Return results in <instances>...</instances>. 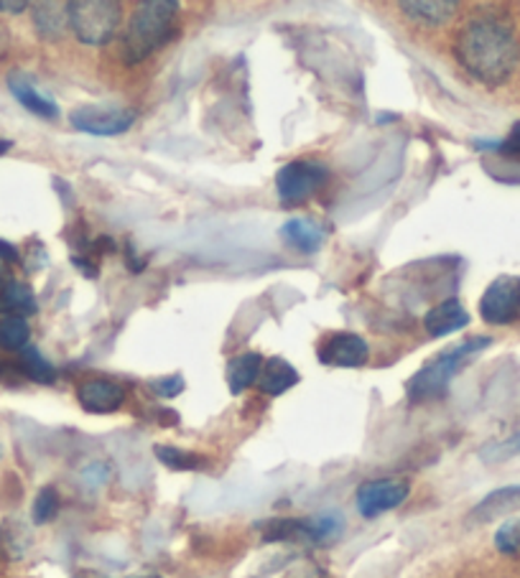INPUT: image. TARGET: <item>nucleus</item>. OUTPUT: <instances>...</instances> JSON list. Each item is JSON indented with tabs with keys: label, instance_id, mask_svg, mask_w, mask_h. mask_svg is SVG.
Returning <instances> with one entry per match:
<instances>
[{
	"label": "nucleus",
	"instance_id": "obj_31",
	"mask_svg": "<svg viewBox=\"0 0 520 578\" xmlns=\"http://www.w3.org/2000/svg\"><path fill=\"white\" fill-rule=\"evenodd\" d=\"M46 263H49V256H46L44 245L42 243H31V248L26 252V260H23L26 271L28 273H38Z\"/></svg>",
	"mask_w": 520,
	"mask_h": 578
},
{
	"label": "nucleus",
	"instance_id": "obj_7",
	"mask_svg": "<svg viewBox=\"0 0 520 578\" xmlns=\"http://www.w3.org/2000/svg\"><path fill=\"white\" fill-rule=\"evenodd\" d=\"M480 316L487 323L505 327L520 319V275H497L480 298Z\"/></svg>",
	"mask_w": 520,
	"mask_h": 578
},
{
	"label": "nucleus",
	"instance_id": "obj_20",
	"mask_svg": "<svg viewBox=\"0 0 520 578\" xmlns=\"http://www.w3.org/2000/svg\"><path fill=\"white\" fill-rule=\"evenodd\" d=\"M342 530H344V520L334 512L304 518V543L327 545V543H332L334 538L342 533Z\"/></svg>",
	"mask_w": 520,
	"mask_h": 578
},
{
	"label": "nucleus",
	"instance_id": "obj_34",
	"mask_svg": "<svg viewBox=\"0 0 520 578\" xmlns=\"http://www.w3.org/2000/svg\"><path fill=\"white\" fill-rule=\"evenodd\" d=\"M288 578H327V574L317 566H302L294 574H288Z\"/></svg>",
	"mask_w": 520,
	"mask_h": 578
},
{
	"label": "nucleus",
	"instance_id": "obj_23",
	"mask_svg": "<svg viewBox=\"0 0 520 578\" xmlns=\"http://www.w3.org/2000/svg\"><path fill=\"white\" fill-rule=\"evenodd\" d=\"M260 535L265 543H304V520L275 518L260 526Z\"/></svg>",
	"mask_w": 520,
	"mask_h": 578
},
{
	"label": "nucleus",
	"instance_id": "obj_10",
	"mask_svg": "<svg viewBox=\"0 0 520 578\" xmlns=\"http://www.w3.org/2000/svg\"><path fill=\"white\" fill-rule=\"evenodd\" d=\"M76 400H80L82 411L92 415H107L120 411L122 403H126V388L113 380H105V377H92V380H84L76 388Z\"/></svg>",
	"mask_w": 520,
	"mask_h": 578
},
{
	"label": "nucleus",
	"instance_id": "obj_30",
	"mask_svg": "<svg viewBox=\"0 0 520 578\" xmlns=\"http://www.w3.org/2000/svg\"><path fill=\"white\" fill-rule=\"evenodd\" d=\"M495 153H497V156H503V158L520 161V120L510 128V133L505 135L500 143H497Z\"/></svg>",
	"mask_w": 520,
	"mask_h": 578
},
{
	"label": "nucleus",
	"instance_id": "obj_9",
	"mask_svg": "<svg viewBox=\"0 0 520 578\" xmlns=\"http://www.w3.org/2000/svg\"><path fill=\"white\" fill-rule=\"evenodd\" d=\"M411 484L403 480H375L365 482L363 487L357 489V510L363 518L373 520L382 512L395 510L401 507L405 499H409Z\"/></svg>",
	"mask_w": 520,
	"mask_h": 578
},
{
	"label": "nucleus",
	"instance_id": "obj_2",
	"mask_svg": "<svg viewBox=\"0 0 520 578\" xmlns=\"http://www.w3.org/2000/svg\"><path fill=\"white\" fill-rule=\"evenodd\" d=\"M181 3L176 0H145L130 15L126 31L120 34L122 64L135 67L156 54L176 36Z\"/></svg>",
	"mask_w": 520,
	"mask_h": 578
},
{
	"label": "nucleus",
	"instance_id": "obj_5",
	"mask_svg": "<svg viewBox=\"0 0 520 578\" xmlns=\"http://www.w3.org/2000/svg\"><path fill=\"white\" fill-rule=\"evenodd\" d=\"M329 181V168L319 161H291L281 166L275 174V191H279V202L283 207H298L309 202L314 194H319Z\"/></svg>",
	"mask_w": 520,
	"mask_h": 578
},
{
	"label": "nucleus",
	"instance_id": "obj_4",
	"mask_svg": "<svg viewBox=\"0 0 520 578\" xmlns=\"http://www.w3.org/2000/svg\"><path fill=\"white\" fill-rule=\"evenodd\" d=\"M67 13L69 31L87 46H105L120 34L122 5L115 0H72Z\"/></svg>",
	"mask_w": 520,
	"mask_h": 578
},
{
	"label": "nucleus",
	"instance_id": "obj_15",
	"mask_svg": "<svg viewBox=\"0 0 520 578\" xmlns=\"http://www.w3.org/2000/svg\"><path fill=\"white\" fill-rule=\"evenodd\" d=\"M398 8H401L405 19L424 28H439L457 13V3H451V0H403Z\"/></svg>",
	"mask_w": 520,
	"mask_h": 578
},
{
	"label": "nucleus",
	"instance_id": "obj_28",
	"mask_svg": "<svg viewBox=\"0 0 520 578\" xmlns=\"http://www.w3.org/2000/svg\"><path fill=\"white\" fill-rule=\"evenodd\" d=\"M520 453V430L518 434H512L510 438H505V441H497V444H489L487 449H482V459L485 461H503V459H510Z\"/></svg>",
	"mask_w": 520,
	"mask_h": 578
},
{
	"label": "nucleus",
	"instance_id": "obj_36",
	"mask_svg": "<svg viewBox=\"0 0 520 578\" xmlns=\"http://www.w3.org/2000/svg\"><path fill=\"white\" fill-rule=\"evenodd\" d=\"M8 283H11V275H8V271H5V266H3V263H0V291H3V288L8 286Z\"/></svg>",
	"mask_w": 520,
	"mask_h": 578
},
{
	"label": "nucleus",
	"instance_id": "obj_6",
	"mask_svg": "<svg viewBox=\"0 0 520 578\" xmlns=\"http://www.w3.org/2000/svg\"><path fill=\"white\" fill-rule=\"evenodd\" d=\"M138 113L130 107H103V105H82L69 113V122L80 133L97 135V138H113L128 133L135 126Z\"/></svg>",
	"mask_w": 520,
	"mask_h": 578
},
{
	"label": "nucleus",
	"instance_id": "obj_14",
	"mask_svg": "<svg viewBox=\"0 0 520 578\" xmlns=\"http://www.w3.org/2000/svg\"><path fill=\"white\" fill-rule=\"evenodd\" d=\"M281 237L283 243H286L288 248H294L296 252L314 256V252L324 248L327 229L309 217H294L281 227Z\"/></svg>",
	"mask_w": 520,
	"mask_h": 578
},
{
	"label": "nucleus",
	"instance_id": "obj_19",
	"mask_svg": "<svg viewBox=\"0 0 520 578\" xmlns=\"http://www.w3.org/2000/svg\"><path fill=\"white\" fill-rule=\"evenodd\" d=\"M38 311L36 304V293L31 291V286L21 281H11L8 286L0 291V314L5 316H34Z\"/></svg>",
	"mask_w": 520,
	"mask_h": 578
},
{
	"label": "nucleus",
	"instance_id": "obj_22",
	"mask_svg": "<svg viewBox=\"0 0 520 578\" xmlns=\"http://www.w3.org/2000/svg\"><path fill=\"white\" fill-rule=\"evenodd\" d=\"M31 543L28 528L21 526L19 520H5L0 526V556L8 561H19L26 553Z\"/></svg>",
	"mask_w": 520,
	"mask_h": 578
},
{
	"label": "nucleus",
	"instance_id": "obj_18",
	"mask_svg": "<svg viewBox=\"0 0 520 578\" xmlns=\"http://www.w3.org/2000/svg\"><path fill=\"white\" fill-rule=\"evenodd\" d=\"M34 28L38 38L44 42H61L69 28V13L67 3H54V0H46V3L34 5Z\"/></svg>",
	"mask_w": 520,
	"mask_h": 578
},
{
	"label": "nucleus",
	"instance_id": "obj_24",
	"mask_svg": "<svg viewBox=\"0 0 520 578\" xmlns=\"http://www.w3.org/2000/svg\"><path fill=\"white\" fill-rule=\"evenodd\" d=\"M31 327L23 316H5L0 319V346L8 352H21L28 346Z\"/></svg>",
	"mask_w": 520,
	"mask_h": 578
},
{
	"label": "nucleus",
	"instance_id": "obj_13",
	"mask_svg": "<svg viewBox=\"0 0 520 578\" xmlns=\"http://www.w3.org/2000/svg\"><path fill=\"white\" fill-rule=\"evenodd\" d=\"M512 512H520V484L500 487L482 497L480 503L472 507L470 522H480V526H485V522L500 520L505 518V515H512Z\"/></svg>",
	"mask_w": 520,
	"mask_h": 578
},
{
	"label": "nucleus",
	"instance_id": "obj_35",
	"mask_svg": "<svg viewBox=\"0 0 520 578\" xmlns=\"http://www.w3.org/2000/svg\"><path fill=\"white\" fill-rule=\"evenodd\" d=\"M8 44H11V36H8V28H5V26H0V59L5 57Z\"/></svg>",
	"mask_w": 520,
	"mask_h": 578
},
{
	"label": "nucleus",
	"instance_id": "obj_32",
	"mask_svg": "<svg viewBox=\"0 0 520 578\" xmlns=\"http://www.w3.org/2000/svg\"><path fill=\"white\" fill-rule=\"evenodd\" d=\"M21 250L15 248L13 243H5L0 240V263L3 266H13V263H21Z\"/></svg>",
	"mask_w": 520,
	"mask_h": 578
},
{
	"label": "nucleus",
	"instance_id": "obj_27",
	"mask_svg": "<svg viewBox=\"0 0 520 578\" xmlns=\"http://www.w3.org/2000/svg\"><path fill=\"white\" fill-rule=\"evenodd\" d=\"M495 548L505 553V556H512V553L520 551V520H510L497 528Z\"/></svg>",
	"mask_w": 520,
	"mask_h": 578
},
{
	"label": "nucleus",
	"instance_id": "obj_11",
	"mask_svg": "<svg viewBox=\"0 0 520 578\" xmlns=\"http://www.w3.org/2000/svg\"><path fill=\"white\" fill-rule=\"evenodd\" d=\"M8 90H11V95L19 99L28 113H34L36 118H44V120L59 118V105L54 103L49 95H44V92L36 87L34 80H31L26 72L8 74Z\"/></svg>",
	"mask_w": 520,
	"mask_h": 578
},
{
	"label": "nucleus",
	"instance_id": "obj_3",
	"mask_svg": "<svg viewBox=\"0 0 520 578\" xmlns=\"http://www.w3.org/2000/svg\"><path fill=\"white\" fill-rule=\"evenodd\" d=\"M493 344L489 337H472L466 342L451 346V350L436 354V357L418 369L416 375L411 377L409 385H405V396H409L413 403H424V400L441 398L451 380L459 375L466 362H470L474 354L487 350Z\"/></svg>",
	"mask_w": 520,
	"mask_h": 578
},
{
	"label": "nucleus",
	"instance_id": "obj_17",
	"mask_svg": "<svg viewBox=\"0 0 520 578\" xmlns=\"http://www.w3.org/2000/svg\"><path fill=\"white\" fill-rule=\"evenodd\" d=\"M263 362L265 357L260 352L235 354V357L227 362V369H225V380H227L229 392H233V396H243L245 390L252 388V385L258 382Z\"/></svg>",
	"mask_w": 520,
	"mask_h": 578
},
{
	"label": "nucleus",
	"instance_id": "obj_1",
	"mask_svg": "<svg viewBox=\"0 0 520 578\" xmlns=\"http://www.w3.org/2000/svg\"><path fill=\"white\" fill-rule=\"evenodd\" d=\"M454 57L472 80L487 87H500L516 72L520 44L503 19L477 15L466 21L454 38Z\"/></svg>",
	"mask_w": 520,
	"mask_h": 578
},
{
	"label": "nucleus",
	"instance_id": "obj_37",
	"mask_svg": "<svg viewBox=\"0 0 520 578\" xmlns=\"http://www.w3.org/2000/svg\"><path fill=\"white\" fill-rule=\"evenodd\" d=\"M11 149H13V141H5V138H0V156H5V153Z\"/></svg>",
	"mask_w": 520,
	"mask_h": 578
},
{
	"label": "nucleus",
	"instance_id": "obj_8",
	"mask_svg": "<svg viewBox=\"0 0 520 578\" xmlns=\"http://www.w3.org/2000/svg\"><path fill=\"white\" fill-rule=\"evenodd\" d=\"M317 357L321 365L355 369L363 367L367 357H370V344L355 331H332V334L321 339Z\"/></svg>",
	"mask_w": 520,
	"mask_h": 578
},
{
	"label": "nucleus",
	"instance_id": "obj_26",
	"mask_svg": "<svg viewBox=\"0 0 520 578\" xmlns=\"http://www.w3.org/2000/svg\"><path fill=\"white\" fill-rule=\"evenodd\" d=\"M59 512V492L54 487H42L34 499V507H31V518H34L36 526H46L57 518Z\"/></svg>",
	"mask_w": 520,
	"mask_h": 578
},
{
	"label": "nucleus",
	"instance_id": "obj_21",
	"mask_svg": "<svg viewBox=\"0 0 520 578\" xmlns=\"http://www.w3.org/2000/svg\"><path fill=\"white\" fill-rule=\"evenodd\" d=\"M19 367H21V373L34 382L51 385L54 380H57V367H54L51 362L36 350V346H26V350L19 352Z\"/></svg>",
	"mask_w": 520,
	"mask_h": 578
},
{
	"label": "nucleus",
	"instance_id": "obj_16",
	"mask_svg": "<svg viewBox=\"0 0 520 578\" xmlns=\"http://www.w3.org/2000/svg\"><path fill=\"white\" fill-rule=\"evenodd\" d=\"M298 377L296 367L286 362L283 357H271L263 362V367H260V375H258V388L263 396L268 398H279L283 392H288L291 388H296Z\"/></svg>",
	"mask_w": 520,
	"mask_h": 578
},
{
	"label": "nucleus",
	"instance_id": "obj_38",
	"mask_svg": "<svg viewBox=\"0 0 520 578\" xmlns=\"http://www.w3.org/2000/svg\"><path fill=\"white\" fill-rule=\"evenodd\" d=\"M143 578H161V576H143Z\"/></svg>",
	"mask_w": 520,
	"mask_h": 578
},
{
	"label": "nucleus",
	"instance_id": "obj_29",
	"mask_svg": "<svg viewBox=\"0 0 520 578\" xmlns=\"http://www.w3.org/2000/svg\"><path fill=\"white\" fill-rule=\"evenodd\" d=\"M184 388H187V382H184L181 373L168 375V377H158V380H151V390L156 392L158 398H166V400L181 396Z\"/></svg>",
	"mask_w": 520,
	"mask_h": 578
},
{
	"label": "nucleus",
	"instance_id": "obj_33",
	"mask_svg": "<svg viewBox=\"0 0 520 578\" xmlns=\"http://www.w3.org/2000/svg\"><path fill=\"white\" fill-rule=\"evenodd\" d=\"M28 8L26 0H0V13H11V15H19Z\"/></svg>",
	"mask_w": 520,
	"mask_h": 578
},
{
	"label": "nucleus",
	"instance_id": "obj_25",
	"mask_svg": "<svg viewBox=\"0 0 520 578\" xmlns=\"http://www.w3.org/2000/svg\"><path fill=\"white\" fill-rule=\"evenodd\" d=\"M153 453H156V459L161 461V464L174 469V472H194V469H199V464H202V459H199L197 453L176 449V446L158 444V446H153Z\"/></svg>",
	"mask_w": 520,
	"mask_h": 578
},
{
	"label": "nucleus",
	"instance_id": "obj_12",
	"mask_svg": "<svg viewBox=\"0 0 520 578\" xmlns=\"http://www.w3.org/2000/svg\"><path fill=\"white\" fill-rule=\"evenodd\" d=\"M470 323V311L459 298H447L441 304H436L424 314V329L428 337L441 339L454 334V331L464 329Z\"/></svg>",
	"mask_w": 520,
	"mask_h": 578
}]
</instances>
